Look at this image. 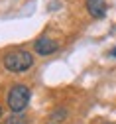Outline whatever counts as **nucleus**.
<instances>
[{"label": "nucleus", "mask_w": 116, "mask_h": 124, "mask_svg": "<svg viewBox=\"0 0 116 124\" xmlns=\"http://www.w3.org/2000/svg\"><path fill=\"white\" fill-rule=\"evenodd\" d=\"M4 67L10 73H24L30 67H34V55L26 49H14L4 55Z\"/></svg>", "instance_id": "obj_1"}, {"label": "nucleus", "mask_w": 116, "mask_h": 124, "mask_svg": "<svg viewBox=\"0 0 116 124\" xmlns=\"http://www.w3.org/2000/svg\"><path fill=\"white\" fill-rule=\"evenodd\" d=\"M30 99H31L30 87H26V85L20 83V85H14L8 91L6 102H8V108L12 110V114H22L26 110V106L30 104Z\"/></svg>", "instance_id": "obj_2"}, {"label": "nucleus", "mask_w": 116, "mask_h": 124, "mask_svg": "<svg viewBox=\"0 0 116 124\" xmlns=\"http://www.w3.org/2000/svg\"><path fill=\"white\" fill-rule=\"evenodd\" d=\"M34 49L39 55H51V53H55L59 49V41L49 38V36H41V38H38L34 41Z\"/></svg>", "instance_id": "obj_3"}, {"label": "nucleus", "mask_w": 116, "mask_h": 124, "mask_svg": "<svg viewBox=\"0 0 116 124\" xmlns=\"http://www.w3.org/2000/svg\"><path fill=\"white\" fill-rule=\"evenodd\" d=\"M87 10L93 18H104L106 14V2L104 0H87Z\"/></svg>", "instance_id": "obj_4"}, {"label": "nucleus", "mask_w": 116, "mask_h": 124, "mask_svg": "<svg viewBox=\"0 0 116 124\" xmlns=\"http://www.w3.org/2000/svg\"><path fill=\"white\" fill-rule=\"evenodd\" d=\"M6 124H26V116L24 114H12L10 118H6Z\"/></svg>", "instance_id": "obj_5"}, {"label": "nucleus", "mask_w": 116, "mask_h": 124, "mask_svg": "<svg viewBox=\"0 0 116 124\" xmlns=\"http://www.w3.org/2000/svg\"><path fill=\"white\" fill-rule=\"evenodd\" d=\"M108 55H110V57H116V47H112V49H110V53H108Z\"/></svg>", "instance_id": "obj_6"}, {"label": "nucleus", "mask_w": 116, "mask_h": 124, "mask_svg": "<svg viewBox=\"0 0 116 124\" xmlns=\"http://www.w3.org/2000/svg\"><path fill=\"white\" fill-rule=\"evenodd\" d=\"M0 116H2V106H0Z\"/></svg>", "instance_id": "obj_7"}]
</instances>
